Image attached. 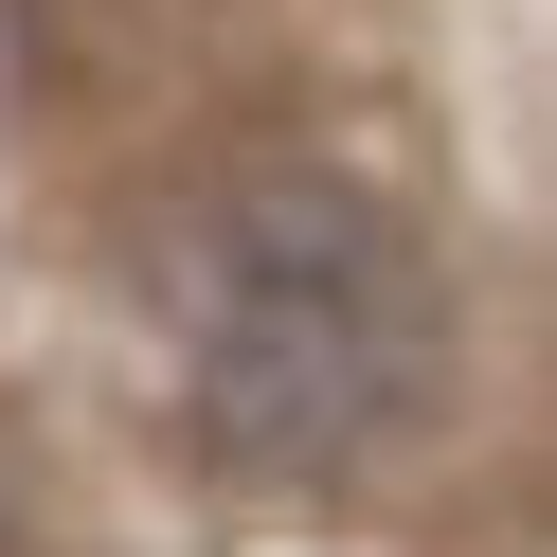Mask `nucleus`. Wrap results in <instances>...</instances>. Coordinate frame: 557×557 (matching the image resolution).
<instances>
[{
	"mask_svg": "<svg viewBox=\"0 0 557 557\" xmlns=\"http://www.w3.org/2000/svg\"><path fill=\"white\" fill-rule=\"evenodd\" d=\"M162 396L270 504H360L449 432V360L468 306L449 252L324 145H252L181 198L162 234Z\"/></svg>",
	"mask_w": 557,
	"mask_h": 557,
	"instance_id": "obj_1",
	"label": "nucleus"
}]
</instances>
